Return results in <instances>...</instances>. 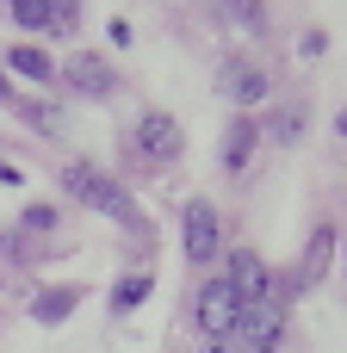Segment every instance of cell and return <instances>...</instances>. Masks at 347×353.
I'll use <instances>...</instances> for the list:
<instances>
[{"label":"cell","instance_id":"1","mask_svg":"<svg viewBox=\"0 0 347 353\" xmlns=\"http://www.w3.org/2000/svg\"><path fill=\"white\" fill-rule=\"evenodd\" d=\"M62 192H75L87 211H99V217H112V223H137V199H130L112 174H99V168H87V161H68V168H62Z\"/></svg>","mask_w":347,"mask_h":353},{"label":"cell","instance_id":"2","mask_svg":"<svg viewBox=\"0 0 347 353\" xmlns=\"http://www.w3.org/2000/svg\"><path fill=\"white\" fill-rule=\"evenodd\" d=\"M236 316H242V298L230 292V279H224V273H217V279H205V285H199V304H192L199 335H205V341H217V335H230V329H236Z\"/></svg>","mask_w":347,"mask_h":353},{"label":"cell","instance_id":"3","mask_svg":"<svg viewBox=\"0 0 347 353\" xmlns=\"http://www.w3.org/2000/svg\"><path fill=\"white\" fill-rule=\"evenodd\" d=\"M242 347L255 353H279V335H286V304L279 298H261V304H242V316H236V329H230Z\"/></svg>","mask_w":347,"mask_h":353},{"label":"cell","instance_id":"4","mask_svg":"<svg viewBox=\"0 0 347 353\" xmlns=\"http://www.w3.org/2000/svg\"><path fill=\"white\" fill-rule=\"evenodd\" d=\"M224 279H230V292H236L242 304H261V298H273V273H267V261H261L255 248H230V267H224Z\"/></svg>","mask_w":347,"mask_h":353},{"label":"cell","instance_id":"5","mask_svg":"<svg viewBox=\"0 0 347 353\" xmlns=\"http://www.w3.org/2000/svg\"><path fill=\"white\" fill-rule=\"evenodd\" d=\"M56 74H62V81H68L75 93H87V99H106V93L118 87L112 62H106V56H93V50H75V56H68V62H62Z\"/></svg>","mask_w":347,"mask_h":353},{"label":"cell","instance_id":"6","mask_svg":"<svg viewBox=\"0 0 347 353\" xmlns=\"http://www.w3.org/2000/svg\"><path fill=\"white\" fill-rule=\"evenodd\" d=\"M217 93L230 99V105H261L267 93H273V81H267V68H255V62H224L217 68Z\"/></svg>","mask_w":347,"mask_h":353},{"label":"cell","instance_id":"7","mask_svg":"<svg viewBox=\"0 0 347 353\" xmlns=\"http://www.w3.org/2000/svg\"><path fill=\"white\" fill-rule=\"evenodd\" d=\"M217 248H224L217 211H211L205 199H192V205H186V261H192V267H211V261H217Z\"/></svg>","mask_w":347,"mask_h":353},{"label":"cell","instance_id":"8","mask_svg":"<svg viewBox=\"0 0 347 353\" xmlns=\"http://www.w3.org/2000/svg\"><path fill=\"white\" fill-rule=\"evenodd\" d=\"M180 118H168V112H143L137 118V149H143V161H174L180 155Z\"/></svg>","mask_w":347,"mask_h":353},{"label":"cell","instance_id":"9","mask_svg":"<svg viewBox=\"0 0 347 353\" xmlns=\"http://www.w3.org/2000/svg\"><path fill=\"white\" fill-rule=\"evenodd\" d=\"M75 304H81V292H75V285H50V292H37V298H31V323L56 329V323H68V316H75Z\"/></svg>","mask_w":347,"mask_h":353},{"label":"cell","instance_id":"10","mask_svg":"<svg viewBox=\"0 0 347 353\" xmlns=\"http://www.w3.org/2000/svg\"><path fill=\"white\" fill-rule=\"evenodd\" d=\"M329 254H335V230H317V236H310V248H304V261H298V273H292V279H298V285H304V292H310V285H317V279H323V273H329Z\"/></svg>","mask_w":347,"mask_h":353},{"label":"cell","instance_id":"11","mask_svg":"<svg viewBox=\"0 0 347 353\" xmlns=\"http://www.w3.org/2000/svg\"><path fill=\"white\" fill-rule=\"evenodd\" d=\"M304 130H310V105H304V99H286V105L273 112V124H267L273 143H304Z\"/></svg>","mask_w":347,"mask_h":353},{"label":"cell","instance_id":"12","mask_svg":"<svg viewBox=\"0 0 347 353\" xmlns=\"http://www.w3.org/2000/svg\"><path fill=\"white\" fill-rule=\"evenodd\" d=\"M6 68H12V74H31V81H56V62H50L37 43H12V50H6Z\"/></svg>","mask_w":347,"mask_h":353},{"label":"cell","instance_id":"13","mask_svg":"<svg viewBox=\"0 0 347 353\" xmlns=\"http://www.w3.org/2000/svg\"><path fill=\"white\" fill-rule=\"evenodd\" d=\"M12 19L25 31H50L56 25V0H12Z\"/></svg>","mask_w":347,"mask_h":353},{"label":"cell","instance_id":"14","mask_svg":"<svg viewBox=\"0 0 347 353\" xmlns=\"http://www.w3.org/2000/svg\"><path fill=\"white\" fill-rule=\"evenodd\" d=\"M19 118H25V124H37L43 137H62V112H56V105H37V99H19Z\"/></svg>","mask_w":347,"mask_h":353},{"label":"cell","instance_id":"15","mask_svg":"<svg viewBox=\"0 0 347 353\" xmlns=\"http://www.w3.org/2000/svg\"><path fill=\"white\" fill-rule=\"evenodd\" d=\"M248 149H255V124H230V137H224V168H242Z\"/></svg>","mask_w":347,"mask_h":353},{"label":"cell","instance_id":"16","mask_svg":"<svg viewBox=\"0 0 347 353\" xmlns=\"http://www.w3.org/2000/svg\"><path fill=\"white\" fill-rule=\"evenodd\" d=\"M149 285H155L149 273H137V279H118V292H112V310H118V316H124V310H137V304L149 298Z\"/></svg>","mask_w":347,"mask_h":353},{"label":"cell","instance_id":"17","mask_svg":"<svg viewBox=\"0 0 347 353\" xmlns=\"http://www.w3.org/2000/svg\"><path fill=\"white\" fill-rule=\"evenodd\" d=\"M25 230H56V211H50V205H31V211H25Z\"/></svg>","mask_w":347,"mask_h":353},{"label":"cell","instance_id":"18","mask_svg":"<svg viewBox=\"0 0 347 353\" xmlns=\"http://www.w3.org/2000/svg\"><path fill=\"white\" fill-rule=\"evenodd\" d=\"M230 12H236L242 25H261V0H230Z\"/></svg>","mask_w":347,"mask_h":353},{"label":"cell","instance_id":"19","mask_svg":"<svg viewBox=\"0 0 347 353\" xmlns=\"http://www.w3.org/2000/svg\"><path fill=\"white\" fill-rule=\"evenodd\" d=\"M205 353H255V347H242L236 335H217V341H205Z\"/></svg>","mask_w":347,"mask_h":353},{"label":"cell","instance_id":"20","mask_svg":"<svg viewBox=\"0 0 347 353\" xmlns=\"http://www.w3.org/2000/svg\"><path fill=\"white\" fill-rule=\"evenodd\" d=\"M0 99H12V87H6V74H0Z\"/></svg>","mask_w":347,"mask_h":353}]
</instances>
